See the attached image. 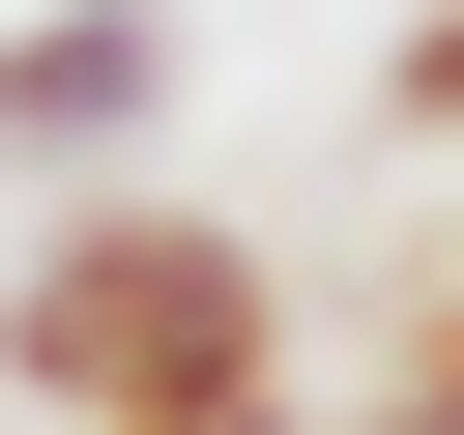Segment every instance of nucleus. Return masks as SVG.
I'll use <instances>...</instances> for the list:
<instances>
[{
  "label": "nucleus",
  "mask_w": 464,
  "mask_h": 435,
  "mask_svg": "<svg viewBox=\"0 0 464 435\" xmlns=\"http://www.w3.org/2000/svg\"><path fill=\"white\" fill-rule=\"evenodd\" d=\"M174 435H319V406H290V377H261V406H174Z\"/></svg>",
  "instance_id": "obj_5"
},
{
  "label": "nucleus",
  "mask_w": 464,
  "mask_h": 435,
  "mask_svg": "<svg viewBox=\"0 0 464 435\" xmlns=\"http://www.w3.org/2000/svg\"><path fill=\"white\" fill-rule=\"evenodd\" d=\"M377 116H406V145H464V0H406V58H377Z\"/></svg>",
  "instance_id": "obj_3"
},
{
  "label": "nucleus",
  "mask_w": 464,
  "mask_h": 435,
  "mask_svg": "<svg viewBox=\"0 0 464 435\" xmlns=\"http://www.w3.org/2000/svg\"><path fill=\"white\" fill-rule=\"evenodd\" d=\"M174 87H203V29H174V0H29V29H0V174H58V203H145Z\"/></svg>",
  "instance_id": "obj_2"
},
{
  "label": "nucleus",
  "mask_w": 464,
  "mask_h": 435,
  "mask_svg": "<svg viewBox=\"0 0 464 435\" xmlns=\"http://www.w3.org/2000/svg\"><path fill=\"white\" fill-rule=\"evenodd\" d=\"M348 435H464V319H435V348H406V377H377Z\"/></svg>",
  "instance_id": "obj_4"
},
{
  "label": "nucleus",
  "mask_w": 464,
  "mask_h": 435,
  "mask_svg": "<svg viewBox=\"0 0 464 435\" xmlns=\"http://www.w3.org/2000/svg\"><path fill=\"white\" fill-rule=\"evenodd\" d=\"M0 377L29 406H87V435H174V406H261L290 377V290H261V232L232 203H58L29 261H0Z\"/></svg>",
  "instance_id": "obj_1"
}]
</instances>
